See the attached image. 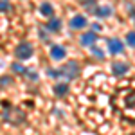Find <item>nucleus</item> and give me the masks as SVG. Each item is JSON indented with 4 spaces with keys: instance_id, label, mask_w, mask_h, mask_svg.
Instances as JSON below:
<instances>
[{
    "instance_id": "10",
    "label": "nucleus",
    "mask_w": 135,
    "mask_h": 135,
    "mask_svg": "<svg viewBox=\"0 0 135 135\" xmlns=\"http://www.w3.org/2000/svg\"><path fill=\"white\" fill-rule=\"evenodd\" d=\"M52 13H54V7H52L51 2H43L40 6V15L42 16H52Z\"/></svg>"
},
{
    "instance_id": "5",
    "label": "nucleus",
    "mask_w": 135,
    "mask_h": 135,
    "mask_svg": "<svg viewBox=\"0 0 135 135\" xmlns=\"http://www.w3.org/2000/svg\"><path fill=\"white\" fill-rule=\"evenodd\" d=\"M51 58L52 60H56V61H61L67 58V51H65V47L61 45H52L51 47Z\"/></svg>"
},
{
    "instance_id": "8",
    "label": "nucleus",
    "mask_w": 135,
    "mask_h": 135,
    "mask_svg": "<svg viewBox=\"0 0 135 135\" xmlns=\"http://www.w3.org/2000/svg\"><path fill=\"white\" fill-rule=\"evenodd\" d=\"M128 70H130V65L124 63V61H115L112 65V74L114 76H124Z\"/></svg>"
},
{
    "instance_id": "7",
    "label": "nucleus",
    "mask_w": 135,
    "mask_h": 135,
    "mask_svg": "<svg viewBox=\"0 0 135 135\" xmlns=\"http://www.w3.org/2000/svg\"><path fill=\"white\" fill-rule=\"evenodd\" d=\"M108 51L112 54H121L124 51V45H123V42L119 38H112V40H108Z\"/></svg>"
},
{
    "instance_id": "9",
    "label": "nucleus",
    "mask_w": 135,
    "mask_h": 135,
    "mask_svg": "<svg viewBox=\"0 0 135 135\" xmlns=\"http://www.w3.org/2000/svg\"><path fill=\"white\" fill-rule=\"evenodd\" d=\"M52 90H54V94H56L58 97H65V95L69 94V83H67V81H63V83H56Z\"/></svg>"
},
{
    "instance_id": "13",
    "label": "nucleus",
    "mask_w": 135,
    "mask_h": 135,
    "mask_svg": "<svg viewBox=\"0 0 135 135\" xmlns=\"http://www.w3.org/2000/svg\"><path fill=\"white\" fill-rule=\"evenodd\" d=\"M133 31H130L128 32V34H126V43H128V47H130V49H133L135 47V42H133Z\"/></svg>"
},
{
    "instance_id": "3",
    "label": "nucleus",
    "mask_w": 135,
    "mask_h": 135,
    "mask_svg": "<svg viewBox=\"0 0 135 135\" xmlns=\"http://www.w3.org/2000/svg\"><path fill=\"white\" fill-rule=\"evenodd\" d=\"M15 56L18 58V60H29L32 56V45L27 42H22L16 45V49H15Z\"/></svg>"
},
{
    "instance_id": "1",
    "label": "nucleus",
    "mask_w": 135,
    "mask_h": 135,
    "mask_svg": "<svg viewBox=\"0 0 135 135\" xmlns=\"http://www.w3.org/2000/svg\"><path fill=\"white\" fill-rule=\"evenodd\" d=\"M49 76L56 78V79L63 78L65 81H72V79H76L79 76V67H78L76 61H70V63H67V65H63L60 70H49Z\"/></svg>"
},
{
    "instance_id": "11",
    "label": "nucleus",
    "mask_w": 135,
    "mask_h": 135,
    "mask_svg": "<svg viewBox=\"0 0 135 135\" xmlns=\"http://www.w3.org/2000/svg\"><path fill=\"white\" fill-rule=\"evenodd\" d=\"M47 29L51 32H58L61 29V20H60V18H51L49 23H47Z\"/></svg>"
},
{
    "instance_id": "2",
    "label": "nucleus",
    "mask_w": 135,
    "mask_h": 135,
    "mask_svg": "<svg viewBox=\"0 0 135 135\" xmlns=\"http://www.w3.org/2000/svg\"><path fill=\"white\" fill-rule=\"evenodd\" d=\"M4 121L7 123V124H13V126H18L22 124L25 119H27V115L23 110L20 108H16V106H13V108H7V110H4Z\"/></svg>"
},
{
    "instance_id": "16",
    "label": "nucleus",
    "mask_w": 135,
    "mask_h": 135,
    "mask_svg": "<svg viewBox=\"0 0 135 135\" xmlns=\"http://www.w3.org/2000/svg\"><path fill=\"white\" fill-rule=\"evenodd\" d=\"M11 79L9 76H4V78H0V86H7V85H11Z\"/></svg>"
},
{
    "instance_id": "17",
    "label": "nucleus",
    "mask_w": 135,
    "mask_h": 135,
    "mask_svg": "<svg viewBox=\"0 0 135 135\" xmlns=\"http://www.w3.org/2000/svg\"><path fill=\"white\" fill-rule=\"evenodd\" d=\"M9 9V4L6 0H0V11H7Z\"/></svg>"
},
{
    "instance_id": "15",
    "label": "nucleus",
    "mask_w": 135,
    "mask_h": 135,
    "mask_svg": "<svg viewBox=\"0 0 135 135\" xmlns=\"http://www.w3.org/2000/svg\"><path fill=\"white\" fill-rule=\"evenodd\" d=\"M92 54L95 56V58H99V60H103V58H104L103 51H101V49H97V47H92Z\"/></svg>"
},
{
    "instance_id": "12",
    "label": "nucleus",
    "mask_w": 135,
    "mask_h": 135,
    "mask_svg": "<svg viewBox=\"0 0 135 135\" xmlns=\"http://www.w3.org/2000/svg\"><path fill=\"white\" fill-rule=\"evenodd\" d=\"M112 15V9L108 6H103V7H95V16L97 18H108Z\"/></svg>"
},
{
    "instance_id": "14",
    "label": "nucleus",
    "mask_w": 135,
    "mask_h": 135,
    "mask_svg": "<svg viewBox=\"0 0 135 135\" xmlns=\"http://www.w3.org/2000/svg\"><path fill=\"white\" fill-rule=\"evenodd\" d=\"M13 70L18 72V74H25V72H27V69H23L20 63H13Z\"/></svg>"
},
{
    "instance_id": "18",
    "label": "nucleus",
    "mask_w": 135,
    "mask_h": 135,
    "mask_svg": "<svg viewBox=\"0 0 135 135\" xmlns=\"http://www.w3.org/2000/svg\"><path fill=\"white\" fill-rule=\"evenodd\" d=\"M83 6H94V0H79Z\"/></svg>"
},
{
    "instance_id": "6",
    "label": "nucleus",
    "mask_w": 135,
    "mask_h": 135,
    "mask_svg": "<svg viewBox=\"0 0 135 135\" xmlns=\"http://www.w3.org/2000/svg\"><path fill=\"white\" fill-rule=\"evenodd\" d=\"M86 25H88V20H86L85 15H76V16H72V20H70V27L72 29H85Z\"/></svg>"
},
{
    "instance_id": "4",
    "label": "nucleus",
    "mask_w": 135,
    "mask_h": 135,
    "mask_svg": "<svg viewBox=\"0 0 135 135\" xmlns=\"http://www.w3.org/2000/svg\"><path fill=\"white\" fill-rule=\"evenodd\" d=\"M95 42H97V32L95 31H88V32H85V34L79 36V43L83 47H92Z\"/></svg>"
}]
</instances>
